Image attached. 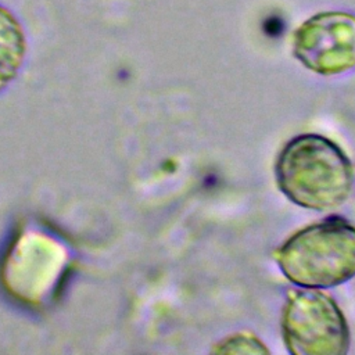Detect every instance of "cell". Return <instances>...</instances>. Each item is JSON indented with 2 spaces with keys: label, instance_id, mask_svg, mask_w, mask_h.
<instances>
[{
  "label": "cell",
  "instance_id": "cell-1",
  "mask_svg": "<svg viewBox=\"0 0 355 355\" xmlns=\"http://www.w3.org/2000/svg\"><path fill=\"white\" fill-rule=\"evenodd\" d=\"M275 176L291 202L312 211L338 208L355 183V169L345 151L318 133H302L287 141L276 158Z\"/></svg>",
  "mask_w": 355,
  "mask_h": 355
},
{
  "label": "cell",
  "instance_id": "cell-2",
  "mask_svg": "<svg viewBox=\"0 0 355 355\" xmlns=\"http://www.w3.org/2000/svg\"><path fill=\"white\" fill-rule=\"evenodd\" d=\"M275 261L297 287L340 286L355 277V226L343 216H327L283 241Z\"/></svg>",
  "mask_w": 355,
  "mask_h": 355
},
{
  "label": "cell",
  "instance_id": "cell-3",
  "mask_svg": "<svg viewBox=\"0 0 355 355\" xmlns=\"http://www.w3.org/2000/svg\"><path fill=\"white\" fill-rule=\"evenodd\" d=\"M282 336L293 355H344L349 348L347 319L336 301L316 288L287 293Z\"/></svg>",
  "mask_w": 355,
  "mask_h": 355
},
{
  "label": "cell",
  "instance_id": "cell-4",
  "mask_svg": "<svg viewBox=\"0 0 355 355\" xmlns=\"http://www.w3.org/2000/svg\"><path fill=\"white\" fill-rule=\"evenodd\" d=\"M291 53L306 69L333 76L355 68V14L319 11L293 32Z\"/></svg>",
  "mask_w": 355,
  "mask_h": 355
},
{
  "label": "cell",
  "instance_id": "cell-5",
  "mask_svg": "<svg viewBox=\"0 0 355 355\" xmlns=\"http://www.w3.org/2000/svg\"><path fill=\"white\" fill-rule=\"evenodd\" d=\"M26 57V37L18 18L0 6V92L19 73Z\"/></svg>",
  "mask_w": 355,
  "mask_h": 355
},
{
  "label": "cell",
  "instance_id": "cell-6",
  "mask_svg": "<svg viewBox=\"0 0 355 355\" xmlns=\"http://www.w3.org/2000/svg\"><path fill=\"white\" fill-rule=\"evenodd\" d=\"M211 352L215 354H269L263 343L251 333H234L218 341Z\"/></svg>",
  "mask_w": 355,
  "mask_h": 355
}]
</instances>
